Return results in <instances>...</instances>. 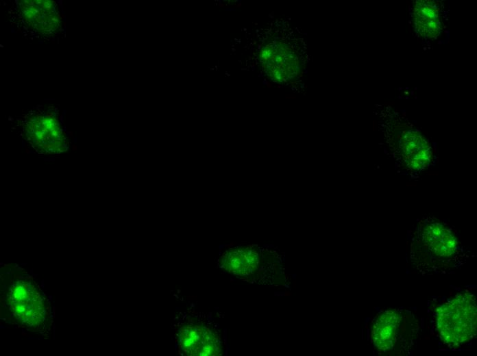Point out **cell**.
<instances>
[{"label": "cell", "instance_id": "obj_8", "mask_svg": "<svg viewBox=\"0 0 477 356\" xmlns=\"http://www.w3.org/2000/svg\"><path fill=\"white\" fill-rule=\"evenodd\" d=\"M414 21L417 31L427 38H436L441 23L437 4L433 1H416L414 5Z\"/></svg>", "mask_w": 477, "mask_h": 356}, {"label": "cell", "instance_id": "obj_2", "mask_svg": "<svg viewBox=\"0 0 477 356\" xmlns=\"http://www.w3.org/2000/svg\"><path fill=\"white\" fill-rule=\"evenodd\" d=\"M258 59L267 77L273 82L284 84L295 81L301 74L299 57L284 42H275L263 47Z\"/></svg>", "mask_w": 477, "mask_h": 356}, {"label": "cell", "instance_id": "obj_1", "mask_svg": "<svg viewBox=\"0 0 477 356\" xmlns=\"http://www.w3.org/2000/svg\"><path fill=\"white\" fill-rule=\"evenodd\" d=\"M436 312L437 329L445 343L458 346L476 333L477 313L473 295L461 292L439 306Z\"/></svg>", "mask_w": 477, "mask_h": 356}, {"label": "cell", "instance_id": "obj_4", "mask_svg": "<svg viewBox=\"0 0 477 356\" xmlns=\"http://www.w3.org/2000/svg\"><path fill=\"white\" fill-rule=\"evenodd\" d=\"M400 152L405 164L413 171L426 168L432 161V150L419 131L406 129L400 139Z\"/></svg>", "mask_w": 477, "mask_h": 356}, {"label": "cell", "instance_id": "obj_3", "mask_svg": "<svg viewBox=\"0 0 477 356\" xmlns=\"http://www.w3.org/2000/svg\"><path fill=\"white\" fill-rule=\"evenodd\" d=\"M12 314L28 327L40 326L45 318V307L40 292L31 282L19 280L10 288L8 298Z\"/></svg>", "mask_w": 477, "mask_h": 356}, {"label": "cell", "instance_id": "obj_7", "mask_svg": "<svg viewBox=\"0 0 477 356\" xmlns=\"http://www.w3.org/2000/svg\"><path fill=\"white\" fill-rule=\"evenodd\" d=\"M400 320V314L394 309L387 310L376 316L371 329L375 346L385 351L393 346Z\"/></svg>", "mask_w": 477, "mask_h": 356}, {"label": "cell", "instance_id": "obj_6", "mask_svg": "<svg viewBox=\"0 0 477 356\" xmlns=\"http://www.w3.org/2000/svg\"><path fill=\"white\" fill-rule=\"evenodd\" d=\"M423 240L428 249L440 257L454 254L458 244L455 235L441 223L431 222L423 230Z\"/></svg>", "mask_w": 477, "mask_h": 356}, {"label": "cell", "instance_id": "obj_9", "mask_svg": "<svg viewBox=\"0 0 477 356\" xmlns=\"http://www.w3.org/2000/svg\"><path fill=\"white\" fill-rule=\"evenodd\" d=\"M260 255L251 247L235 248L227 251L221 257V265L228 272L237 275L254 273L258 267Z\"/></svg>", "mask_w": 477, "mask_h": 356}, {"label": "cell", "instance_id": "obj_5", "mask_svg": "<svg viewBox=\"0 0 477 356\" xmlns=\"http://www.w3.org/2000/svg\"><path fill=\"white\" fill-rule=\"evenodd\" d=\"M180 347L190 355H217L221 350L217 335L208 328L197 325L180 329Z\"/></svg>", "mask_w": 477, "mask_h": 356}]
</instances>
